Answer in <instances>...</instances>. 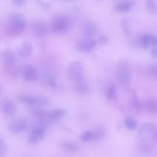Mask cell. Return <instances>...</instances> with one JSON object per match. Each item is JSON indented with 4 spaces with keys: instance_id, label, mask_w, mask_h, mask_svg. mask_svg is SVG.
Returning <instances> with one entry per match:
<instances>
[{
    "instance_id": "cell-28",
    "label": "cell",
    "mask_w": 157,
    "mask_h": 157,
    "mask_svg": "<svg viewBox=\"0 0 157 157\" xmlns=\"http://www.w3.org/2000/svg\"><path fill=\"white\" fill-rule=\"evenodd\" d=\"M147 10L150 14H153L156 10V4L154 0H147Z\"/></svg>"
},
{
    "instance_id": "cell-30",
    "label": "cell",
    "mask_w": 157,
    "mask_h": 157,
    "mask_svg": "<svg viewBox=\"0 0 157 157\" xmlns=\"http://www.w3.org/2000/svg\"><path fill=\"white\" fill-rule=\"evenodd\" d=\"M48 112H47L45 110L42 109H35L33 111V114L35 117L40 118H47L48 115Z\"/></svg>"
},
{
    "instance_id": "cell-5",
    "label": "cell",
    "mask_w": 157,
    "mask_h": 157,
    "mask_svg": "<svg viewBox=\"0 0 157 157\" xmlns=\"http://www.w3.org/2000/svg\"><path fill=\"white\" fill-rule=\"evenodd\" d=\"M97 45L96 40L93 38H80L76 42V49L81 53H88L93 50Z\"/></svg>"
},
{
    "instance_id": "cell-10",
    "label": "cell",
    "mask_w": 157,
    "mask_h": 157,
    "mask_svg": "<svg viewBox=\"0 0 157 157\" xmlns=\"http://www.w3.org/2000/svg\"><path fill=\"white\" fill-rule=\"evenodd\" d=\"M0 110L7 116H11L15 113L17 108L14 102L9 98H4L0 102Z\"/></svg>"
},
{
    "instance_id": "cell-15",
    "label": "cell",
    "mask_w": 157,
    "mask_h": 157,
    "mask_svg": "<svg viewBox=\"0 0 157 157\" xmlns=\"http://www.w3.org/2000/svg\"><path fill=\"white\" fill-rule=\"evenodd\" d=\"M26 127V123L25 120L18 118L12 120L9 125L10 131L13 134H19L23 131Z\"/></svg>"
},
{
    "instance_id": "cell-13",
    "label": "cell",
    "mask_w": 157,
    "mask_h": 157,
    "mask_svg": "<svg viewBox=\"0 0 157 157\" xmlns=\"http://www.w3.org/2000/svg\"><path fill=\"white\" fill-rule=\"evenodd\" d=\"M33 44L29 41H23L17 48V55L24 59L28 58L33 53Z\"/></svg>"
},
{
    "instance_id": "cell-25",
    "label": "cell",
    "mask_w": 157,
    "mask_h": 157,
    "mask_svg": "<svg viewBox=\"0 0 157 157\" xmlns=\"http://www.w3.org/2000/svg\"><path fill=\"white\" fill-rule=\"evenodd\" d=\"M117 87L113 82H110L107 88L106 97L108 100L113 99L116 96Z\"/></svg>"
},
{
    "instance_id": "cell-7",
    "label": "cell",
    "mask_w": 157,
    "mask_h": 157,
    "mask_svg": "<svg viewBox=\"0 0 157 157\" xmlns=\"http://www.w3.org/2000/svg\"><path fill=\"white\" fill-rule=\"evenodd\" d=\"M31 27L33 33L37 37L44 38L49 34V28L47 24L44 21H35L31 24Z\"/></svg>"
},
{
    "instance_id": "cell-33",
    "label": "cell",
    "mask_w": 157,
    "mask_h": 157,
    "mask_svg": "<svg viewBox=\"0 0 157 157\" xmlns=\"http://www.w3.org/2000/svg\"><path fill=\"white\" fill-rule=\"evenodd\" d=\"M50 102L49 99L42 96H37V105L38 106H45L47 105Z\"/></svg>"
},
{
    "instance_id": "cell-11",
    "label": "cell",
    "mask_w": 157,
    "mask_h": 157,
    "mask_svg": "<svg viewBox=\"0 0 157 157\" xmlns=\"http://www.w3.org/2000/svg\"><path fill=\"white\" fill-rule=\"evenodd\" d=\"M45 134V129L42 126H39L34 128L29 135L28 141L30 144H35L41 141Z\"/></svg>"
},
{
    "instance_id": "cell-17",
    "label": "cell",
    "mask_w": 157,
    "mask_h": 157,
    "mask_svg": "<svg viewBox=\"0 0 157 157\" xmlns=\"http://www.w3.org/2000/svg\"><path fill=\"white\" fill-rule=\"evenodd\" d=\"M75 86L76 91L79 94H85L89 91V85L84 76L75 81Z\"/></svg>"
},
{
    "instance_id": "cell-19",
    "label": "cell",
    "mask_w": 157,
    "mask_h": 157,
    "mask_svg": "<svg viewBox=\"0 0 157 157\" xmlns=\"http://www.w3.org/2000/svg\"><path fill=\"white\" fill-rule=\"evenodd\" d=\"M20 102H23L29 105H37V96H34L28 93H22L17 98Z\"/></svg>"
},
{
    "instance_id": "cell-1",
    "label": "cell",
    "mask_w": 157,
    "mask_h": 157,
    "mask_svg": "<svg viewBox=\"0 0 157 157\" xmlns=\"http://www.w3.org/2000/svg\"><path fill=\"white\" fill-rule=\"evenodd\" d=\"M26 27V22L23 15L19 13H12L8 17L5 29L8 36L16 37L21 35Z\"/></svg>"
},
{
    "instance_id": "cell-26",
    "label": "cell",
    "mask_w": 157,
    "mask_h": 157,
    "mask_svg": "<svg viewBox=\"0 0 157 157\" xmlns=\"http://www.w3.org/2000/svg\"><path fill=\"white\" fill-rule=\"evenodd\" d=\"M93 132V140L94 141H99L104 138L105 136V131L104 128L99 127L96 128Z\"/></svg>"
},
{
    "instance_id": "cell-21",
    "label": "cell",
    "mask_w": 157,
    "mask_h": 157,
    "mask_svg": "<svg viewBox=\"0 0 157 157\" xmlns=\"http://www.w3.org/2000/svg\"><path fill=\"white\" fill-rule=\"evenodd\" d=\"M145 107L147 111L153 114L157 113V98H150L146 100Z\"/></svg>"
},
{
    "instance_id": "cell-32",
    "label": "cell",
    "mask_w": 157,
    "mask_h": 157,
    "mask_svg": "<svg viewBox=\"0 0 157 157\" xmlns=\"http://www.w3.org/2000/svg\"><path fill=\"white\" fill-rule=\"evenodd\" d=\"M147 72L151 77H157V64L150 66L147 68Z\"/></svg>"
},
{
    "instance_id": "cell-38",
    "label": "cell",
    "mask_w": 157,
    "mask_h": 157,
    "mask_svg": "<svg viewBox=\"0 0 157 157\" xmlns=\"http://www.w3.org/2000/svg\"><path fill=\"white\" fill-rule=\"evenodd\" d=\"M151 56L153 58L157 59V45L151 48Z\"/></svg>"
},
{
    "instance_id": "cell-8",
    "label": "cell",
    "mask_w": 157,
    "mask_h": 157,
    "mask_svg": "<svg viewBox=\"0 0 157 157\" xmlns=\"http://www.w3.org/2000/svg\"><path fill=\"white\" fill-rule=\"evenodd\" d=\"M98 31V25L93 20H88L85 21L82 27V33L83 37L93 38Z\"/></svg>"
},
{
    "instance_id": "cell-18",
    "label": "cell",
    "mask_w": 157,
    "mask_h": 157,
    "mask_svg": "<svg viewBox=\"0 0 157 157\" xmlns=\"http://www.w3.org/2000/svg\"><path fill=\"white\" fill-rule=\"evenodd\" d=\"M155 128L154 123L151 122H146L143 123L139 131V137L140 139L146 138L147 136L149 134H151L152 131Z\"/></svg>"
},
{
    "instance_id": "cell-39",
    "label": "cell",
    "mask_w": 157,
    "mask_h": 157,
    "mask_svg": "<svg viewBox=\"0 0 157 157\" xmlns=\"http://www.w3.org/2000/svg\"><path fill=\"white\" fill-rule=\"evenodd\" d=\"M151 136L153 137V138L157 142V128H155V129H153V131L151 132Z\"/></svg>"
},
{
    "instance_id": "cell-14",
    "label": "cell",
    "mask_w": 157,
    "mask_h": 157,
    "mask_svg": "<svg viewBox=\"0 0 157 157\" xmlns=\"http://www.w3.org/2000/svg\"><path fill=\"white\" fill-rule=\"evenodd\" d=\"M139 43L144 48H152L157 45V37L151 34H144L139 37Z\"/></svg>"
},
{
    "instance_id": "cell-20",
    "label": "cell",
    "mask_w": 157,
    "mask_h": 157,
    "mask_svg": "<svg viewBox=\"0 0 157 157\" xmlns=\"http://www.w3.org/2000/svg\"><path fill=\"white\" fill-rule=\"evenodd\" d=\"M138 147L141 151L145 153H150L153 150L152 144L146 138L141 139L139 143Z\"/></svg>"
},
{
    "instance_id": "cell-24",
    "label": "cell",
    "mask_w": 157,
    "mask_h": 157,
    "mask_svg": "<svg viewBox=\"0 0 157 157\" xmlns=\"http://www.w3.org/2000/svg\"><path fill=\"white\" fill-rule=\"evenodd\" d=\"M61 146L63 149L69 152H76L79 150L78 145L70 141H64L61 143Z\"/></svg>"
},
{
    "instance_id": "cell-22",
    "label": "cell",
    "mask_w": 157,
    "mask_h": 157,
    "mask_svg": "<svg viewBox=\"0 0 157 157\" xmlns=\"http://www.w3.org/2000/svg\"><path fill=\"white\" fill-rule=\"evenodd\" d=\"M66 114L65 110L63 109H55L52 112L48 113L47 118L50 120H57L63 118Z\"/></svg>"
},
{
    "instance_id": "cell-16",
    "label": "cell",
    "mask_w": 157,
    "mask_h": 157,
    "mask_svg": "<svg viewBox=\"0 0 157 157\" xmlns=\"http://www.w3.org/2000/svg\"><path fill=\"white\" fill-rule=\"evenodd\" d=\"M136 2L133 0H126L120 2L113 7V10L118 12H128L134 7Z\"/></svg>"
},
{
    "instance_id": "cell-36",
    "label": "cell",
    "mask_w": 157,
    "mask_h": 157,
    "mask_svg": "<svg viewBox=\"0 0 157 157\" xmlns=\"http://www.w3.org/2000/svg\"><path fill=\"white\" fill-rule=\"evenodd\" d=\"M36 1L38 2L39 6L41 7V8L44 10H48L50 7L49 4H48L47 2H46L45 1H43L42 0H36Z\"/></svg>"
},
{
    "instance_id": "cell-40",
    "label": "cell",
    "mask_w": 157,
    "mask_h": 157,
    "mask_svg": "<svg viewBox=\"0 0 157 157\" xmlns=\"http://www.w3.org/2000/svg\"><path fill=\"white\" fill-rule=\"evenodd\" d=\"M1 86H0V93H1Z\"/></svg>"
},
{
    "instance_id": "cell-4",
    "label": "cell",
    "mask_w": 157,
    "mask_h": 157,
    "mask_svg": "<svg viewBox=\"0 0 157 157\" xmlns=\"http://www.w3.org/2000/svg\"><path fill=\"white\" fill-rule=\"evenodd\" d=\"M67 77L70 80L75 81L83 76V69L78 61H74L70 63L67 71Z\"/></svg>"
},
{
    "instance_id": "cell-34",
    "label": "cell",
    "mask_w": 157,
    "mask_h": 157,
    "mask_svg": "<svg viewBox=\"0 0 157 157\" xmlns=\"http://www.w3.org/2000/svg\"><path fill=\"white\" fill-rule=\"evenodd\" d=\"M48 83L53 90H56L58 88V83L54 76H50L48 79Z\"/></svg>"
},
{
    "instance_id": "cell-35",
    "label": "cell",
    "mask_w": 157,
    "mask_h": 157,
    "mask_svg": "<svg viewBox=\"0 0 157 157\" xmlns=\"http://www.w3.org/2000/svg\"><path fill=\"white\" fill-rule=\"evenodd\" d=\"M96 41H97V44H99L102 46H104L107 45V44L108 43L109 38L105 35H102L98 37Z\"/></svg>"
},
{
    "instance_id": "cell-31",
    "label": "cell",
    "mask_w": 157,
    "mask_h": 157,
    "mask_svg": "<svg viewBox=\"0 0 157 157\" xmlns=\"http://www.w3.org/2000/svg\"><path fill=\"white\" fill-rule=\"evenodd\" d=\"M7 153V146L4 140L0 137V157H4Z\"/></svg>"
},
{
    "instance_id": "cell-37",
    "label": "cell",
    "mask_w": 157,
    "mask_h": 157,
    "mask_svg": "<svg viewBox=\"0 0 157 157\" xmlns=\"http://www.w3.org/2000/svg\"><path fill=\"white\" fill-rule=\"evenodd\" d=\"M27 0H12L13 4L18 7H21L24 6L26 3Z\"/></svg>"
},
{
    "instance_id": "cell-27",
    "label": "cell",
    "mask_w": 157,
    "mask_h": 157,
    "mask_svg": "<svg viewBox=\"0 0 157 157\" xmlns=\"http://www.w3.org/2000/svg\"><path fill=\"white\" fill-rule=\"evenodd\" d=\"M121 26L122 29L127 37H129L131 36V30L129 28V24L128 19H123L121 21Z\"/></svg>"
},
{
    "instance_id": "cell-6",
    "label": "cell",
    "mask_w": 157,
    "mask_h": 157,
    "mask_svg": "<svg viewBox=\"0 0 157 157\" xmlns=\"http://www.w3.org/2000/svg\"><path fill=\"white\" fill-rule=\"evenodd\" d=\"M20 75L27 82H34L37 79L38 73L36 69L31 64H24L20 67Z\"/></svg>"
},
{
    "instance_id": "cell-3",
    "label": "cell",
    "mask_w": 157,
    "mask_h": 157,
    "mask_svg": "<svg viewBox=\"0 0 157 157\" xmlns=\"http://www.w3.org/2000/svg\"><path fill=\"white\" fill-rule=\"evenodd\" d=\"M69 20L66 16L58 15L53 18L51 22V29L55 34H64L69 29Z\"/></svg>"
},
{
    "instance_id": "cell-23",
    "label": "cell",
    "mask_w": 157,
    "mask_h": 157,
    "mask_svg": "<svg viewBox=\"0 0 157 157\" xmlns=\"http://www.w3.org/2000/svg\"><path fill=\"white\" fill-rule=\"evenodd\" d=\"M124 126L129 131H134L137 128L138 122L134 117H128L124 120Z\"/></svg>"
},
{
    "instance_id": "cell-12",
    "label": "cell",
    "mask_w": 157,
    "mask_h": 157,
    "mask_svg": "<svg viewBox=\"0 0 157 157\" xmlns=\"http://www.w3.org/2000/svg\"><path fill=\"white\" fill-rule=\"evenodd\" d=\"M129 108L130 110L136 113H140L144 108L143 104L139 99L137 93L134 90H132L131 91L130 99L129 101Z\"/></svg>"
},
{
    "instance_id": "cell-29",
    "label": "cell",
    "mask_w": 157,
    "mask_h": 157,
    "mask_svg": "<svg viewBox=\"0 0 157 157\" xmlns=\"http://www.w3.org/2000/svg\"><path fill=\"white\" fill-rule=\"evenodd\" d=\"M80 139L83 142H90L93 140V132L92 131H86L80 136Z\"/></svg>"
},
{
    "instance_id": "cell-2",
    "label": "cell",
    "mask_w": 157,
    "mask_h": 157,
    "mask_svg": "<svg viewBox=\"0 0 157 157\" xmlns=\"http://www.w3.org/2000/svg\"><path fill=\"white\" fill-rule=\"evenodd\" d=\"M116 79L123 86H128L130 85L131 72L126 61H121L118 63L116 72Z\"/></svg>"
},
{
    "instance_id": "cell-9",
    "label": "cell",
    "mask_w": 157,
    "mask_h": 157,
    "mask_svg": "<svg viewBox=\"0 0 157 157\" xmlns=\"http://www.w3.org/2000/svg\"><path fill=\"white\" fill-rule=\"evenodd\" d=\"M1 59L5 66L11 67L16 64L17 61V56L12 50H6L1 53Z\"/></svg>"
}]
</instances>
